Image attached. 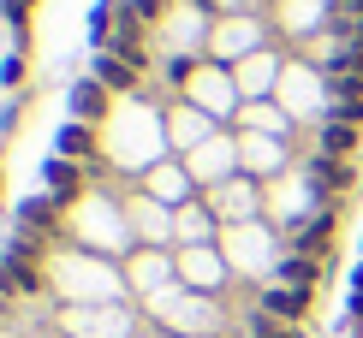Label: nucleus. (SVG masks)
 Listing matches in <instances>:
<instances>
[{"label":"nucleus","mask_w":363,"mask_h":338,"mask_svg":"<svg viewBox=\"0 0 363 338\" xmlns=\"http://www.w3.org/2000/svg\"><path fill=\"white\" fill-rule=\"evenodd\" d=\"M96 83L108 95H125V89H138V66H125L119 54H96Z\"/></svg>","instance_id":"nucleus-6"},{"label":"nucleus","mask_w":363,"mask_h":338,"mask_svg":"<svg viewBox=\"0 0 363 338\" xmlns=\"http://www.w3.org/2000/svg\"><path fill=\"white\" fill-rule=\"evenodd\" d=\"M310 178H315V190H322V196H328V190L340 196V190H352V178H357V173H352V161L315 155V161H310Z\"/></svg>","instance_id":"nucleus-7"},{"label":"nucleus","mask_w":363,"mask_h":338,"mask_svg":"<svg viewBox=\"0 0 363 338\" xmlns=\"http://www.w3.org/2000/svg\"><path fill=\"white\" fill-rule=\"evenodd\" d=\"M250 338H298V327H286V320H274V315H256Z\"/></svg>","instance_id":"nucleus-11"},{"label":"nucleus","mask_w":363,"mask_h":338,"mask_svg":"<svg viewBox=\"0 0 363 338\" xmlns=\"http://www.w3.org/2000/svg\"><path fill=\"white\" fill-rule=\"evenodd\" d=\"M42 184H48L54 202L66 208L72 196H78V184H84V178H78V166H72V161H60V155H54V161H42Z\"/></svg>","instance_id":"nucleus-8"},{"label":"nucleus","mask_w":363,"mask_h":338,"mask_svg":"<svg viewBox=\"0 0 363 338\" xmlns=\"http://www.w3.org/2000/svg\"><path fill=\"white\" fill-rule=\"evenodd\" d=\"M315 273H322V261H310V255H286V261H280V279H286V285H304V291H310Z\"/></svg>","instance_id":"nucleus-10"},{"label":"nucleus","mask_w":363,"mask_h":338,"mask_svg":"<svg viewBox=\"0 0 363 338\" xmlns=\"http://www.w3.org/2000/svg\"><path fill=\"white\" fill-rule=\"evenodd\" d=\"M322 155L352 161V155H357V125H345V119H328V125H322Z\"/></svg>","instance_id":"nucleus-9"},{"label":"nucleus","mask_w":363,"mask_h":338,"mask_svg":"<svg viewBox=\"0 0 363 338\" xmlns=\"http://www.w3.org/2000/svg\"><path fill=\"white\" fill-rule=\"evenodd\" d=\"M72 119H78V125H101V119H108V89L96 78L72 83Z\"/></svg>","instance_id":"nucleus-4"},{"label":"nucleus","mask_w":363,"mask_h":338,"mask_svg":"<svg viewBox=\"0 0 363 338\" xmlns=\"http://www.w3.org/2000/svg\"><path fill=\"white\" fill-rule=\"evenodd\" d=\"M167 78H173V83H185V78H191V54H179V59H167Z\"/></svg>","instance_id":"nucleus-13"},{"label":"nucleus","mask_w":363,"mask_h":338,"mask_svg":"<svg viewBox=\"0 0 363 338\" xmlns=\"http://www.w3.org/2000/svg\"><path fill=\"white\" fill-rule=\"evenodd\" d=\"M262 315H274V320H286V327H298V320L310 315V291L304 285H274L262 297Z\"/></svg>","instance_id":"nucleus-2"},{"label":"nucleus","mask_w":363,"mask_h":338,"mask_svg":"<svg viewBox=\"0 0 363 338\" xmlns=\"http://www.w3.org/2000/svg\"><path fill=\"white\" fill-rule=\"evenodd\" d=\"M54 148H60V161H96V125H60V136H54Z\"/></svg>","instance_id":"nucleus-5"},{"label":"nucleus","mask_w":363,"mask_h":338,"mask_svg":"<svg viewBox=\"0 0 363 338\" xmlns=\"http://www.w3.org/2000/svg\"><path fill=\"white\" fill-rule=\"evenodd\" d=\"M0 303H6V297H0Z\"/></svg>","instance_id":"nucleus-15"},{"label":"nucleus","mask_w":363,"mask_h":338,"mask_svg":"<svg viewBox=\"0 0 363 338\" xmlns=\"http://www.w3.org/2000/svg\"><path fill=\"white\" fill-rule=\"evenodd\" d=\"M0 190H6V184H0Z\"/></svg>","instance_id":"nucleus-14"},{"label":"nucleus","mask_w":363,"mask_h":338,"mask_svg":"<svg viewBox=\"0 0 363 338\" xmlns=\"http://www.w3.org/2000/svg\"><path fill=\"white\" fill-rule=\"evenodd\" d=\"M60 226V202L54 196H30V202H18V232L24 238H48Z\"/></svg>","instance_id":"nucleus-3"},{"label":"nucleus","mask_w":363,"mask_h":338,"mask_svg":"<svg viewBox=\"0 0 363 338\" xmlns=\"http://www.w3.org/2000/svg\"><path fill=\"white\" fill-rule=\"evenodd\" d=\"M0 83H6V89H12V83H24V59H18V54H12L6 66H0Z\"/></svg>","instance_id":"nucleus-12"},{"label":"nucleus","mask_w":363,"mask_h":338,"mask_svg":"<svg viewBox=\"0 0 363 338\" xmlns=\"http://www.w3.org/2000/svg\"><path fill=\"white\" fill-rule=\"evenodd\" d=\"M334 226H340V208H322V214H315V220L304 226V232L292 238V255L322 261V255H328V243H334Z\"/></svg>","instance_id":"nucleus-1"}]
</instances>
